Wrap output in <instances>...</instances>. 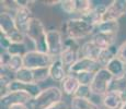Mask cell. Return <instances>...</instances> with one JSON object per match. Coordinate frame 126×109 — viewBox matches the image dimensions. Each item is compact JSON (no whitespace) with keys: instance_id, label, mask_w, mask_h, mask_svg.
<instances>
[{"instance_id":"cell-9","label":"cell","mask_w":126,"mask_h":109,"mask_svg":"<svg viewBox=\"0 0 126 109\" xmlns=\"http://www.w3.org/2000/svg\"><path fill=\"white\" fill-rule=\"evenodd\" d=\"M0 32L2 36L7 37L9 40L21 32L18 28L14 16L11 15L10 12L2 11L0 14Z\"/></svg>"},{"instance_id":"cell-10","label":"cell","mask_w":126,"mask_h":109,"mask_svg":"<svg viewBox=\"0 0 126 109\" xmlns=\"http://www.w3.org/2000/svg\"><path fill=\"white\" fill-rule=\"evenodd\" d=\"M101 69H102V67L98 63V61L86 59V58H80L78 61L75 62L71 67L68 68V74H70V75H78V74L84 73V72L96 73Z\"/></svg>"},{"instance_id":"cell-26","label":"cell","mask_w":126,"mask_h":109,"mask_svg":"<svg viewBox=\"0 0 126 109\" xmlns=\"http://www.w3.org/2000/svg\"><path fill=\"white\" fill-rule=\"evenodd\" d=\"M24 67L23 65V57H20V56H12L11 60L9 62L8 67H7V71L9 72H13V73H16L20 69H22Z\"/></svg>"},{"instance_id":"cell-8","label":"cell","mask_w":126,"mask_h":109,"mask_svg":"<svg viewBox=\"0 0 126 109\" xmlns=\"http://www.w3.org/2000/svg\"><path fill=\"white\" fill-rule=\"evenodd\" d=\"M64 39L63 32L58 30L47 31V48L48 55L53 57H59L64 50Z\"/></svg>"},{"instance_id":"cell-2","label":"cell","mask_w":126,"mask_h":109,"mask_svg":"<svg viewBox=\"0 0 126 109\" xmlns=\"http://www.w3.org/2000/svg\"><path fill=\"white\" fill-rule=\"evenodd\" d=\"M94 31L95 26L81 18L69 19L63 24V33L66 35V37L76 40L92 35Z\"/></svg>"},{"instance_id":"cell-23","label":"cell","mask_w":126,"mask_h":109,"mask_svg":"<svg viewBox=\"0 0 126 109\" xmlns=\"http://www.w3.org/2000/svg\"><path fill=\"white\" fill-rule=\"evenodd\" d=\"M71 109H100V107L95 103H93V100H90V99L72 97Z\"/></svg>"},{"instance_id":"cell-30","label":"cell","mask_w":126,"mask_h":109,"mask_svg":"<svg viewBox=\"0 0 126 109\" xmlns=\"http://www.w3.org/2000/svg\"><path fill=\"white\" fill-rule=\"evenodd\" d=\"M11 57L12 56L9 52H7V51L1 52V55H0V67H1V71H4L7 69V67H8L9 62L11 60Z\"/></svg>"},{"instance_id":"cell-32","label":"cell","mask_w":126,"mask_h":109,"mask_svg":"<svg viewBox=\"0 0 126 109\" xmlns=\"http://www.w3.org/2000/svg\"><path fill=\"white\" fill-rule=\"evenodd\" d=\"M14 4L16 7H23V8H29L31 3H34V1H29V0H14Z\"/></svg>"},{"instance_id":"cell-13","label":"cell","mask_w":126,"mask_h":109,"mask_svg":"<svg viewBox=\"0 0 126 109\" xmlns=\"http://www.w3.org/2000/svg\"><path fill=\"white\" fill-rule=\"evenodd\" d=\"M7 92L8 93L9 92H24V93H28L29 95H31L32 98H35L40 95L42 89L38 84H29L16 81V80H12L7 87Z\"/></svg>"},{"instance_id":"cell-1","label":"cell","mask_w":126,"mask_h":109,"mask_svg":"<svg viewBox=\"0 0 126 109\" xmlns=\"http://www.w3.org/2000/svg\"><path fill=\"white\" fill-rule=\"evenodd\" d=\"M25 35L34 45L36 51L45 52L48 54L47 48V31L45 30V26L43 22L37 18H32L29 22V25L26 27Z\"/></svg>"},{"instance_id":"cell-34","label":"cell","mask_w":126,"mask_h":109,"mask_svg":"<svg viewBox=\"0 0 126 109\" xmlns=\"http://www.w3.org/2000/svg\"><path fill=\"white\" fill-rule=\"evenodd\" d=\"M8 109H29V107H26V105H14L9 107Z\"/></svg>"},{"instance_id":"cell-3","label":"cell","mask_w":126,"mask_h":109,"mask_svg":"<svg viewBox=\"0 0 126 109\" xmlns=\"http://www.w3.org/2000/svg\"><path fill=\"white\" fill-rule=\"evenodd\" d=\"M63 100V92L56 86H49L42 89L37 97L30 103L31 109H49L55 104Z\"/></svg>"},{"instance_id":"cell-17","label":"cell","mask_w":126,"mask_h":109,"mask_svg":"<svg viewBox=\"0 0 126 109\" xmlns=\"http://www.w3.org/2000/svg\"><path fill=\"white\" fill-rule=\"evenodd\" d=\"M67 72L68 71H66V67L59 60V58H56L49 67V77L55 82L62 83L65 80V77L68 75Z\"/></svg>"},{"instance_id":"cell-28","label":"cell","mask_w":126,"mask_h":109,"mask_svg":"<svg viewBox=\"0 0 126 109\" xmlns=\"http://www.w3.org/2000/svg\"><path fill=\"white\" fill-rule=\"evenodd\" d=\"M95 73H90V72H84V73H80L78 75H75L78 79L80 85H90L93 81V77Z\"/></svg>"},{"instance_id":"cell-7","label":"cell","mask_w":126,"mask_h":109,"mask_svg":"<svg viewBox=\"0 0 126 109\" xmlns=\"http://www.w3.org/2000/svg\"><path fill=\"white\" fill-rule=\"evenodd\" d=\"M113 79L114 77L112 76V74L105 68H102L101 70H99L94 75L92 83L90 84V88L93 95L101 96V97L103 95H105L109 92V87H110Z\"/></svg>"},{"instance_id":"cell-35","label":"cell","mask_w":126,"mask_h":109,"mask_svg":"<svg viewBox=\"0 0 126 109\" xmlns=\"http://www.w3.org/2000/svg\"><path fill=\"white\" fill-rule=\"evenodd\" d=\"M44 3L45 4H47V6H54V4H56V3H62V1H54V0H53V1H44Z\"/></svg>"},{"instance_id":"cell-25","label":"cell","mask_w":126,"mask_h":109,"mask_svg":"<svg viewBox=\"0 0 126 109\" xmlns=\"http://www.w3.org/2000/svg\"><path fill=\"white\" fill-rule=\"evenodd\" d=\"M6 51L9 52L11 56H20V57H23L29 50L26 49L25 43L24 44H13V43H11Z\"/></svg>"},{"instance_id":"cell-27","label":"cell","mask_w":126,"mask_h":109,"mask_svg":"<svg viewBox=\"0 0 126 109\" xmlns=\"http://www.w3.org/2000/svg\"><path fill=\"white\" fill-rule=\"evenodd\" d=\"M92 95H93V93H92V91L90 88V85H80L79 88L77 89V92H76V94H75L74 97L90 99L91 100Z\"/></svg>"},{"instance_id":"cell-12","label":"cell","mask_w":126,"mask_h":109,"mask_svg":"<svg viewBox=\"0 0 126 109\" xmlns=\"http://www.w3.org/2000/svg\"><path fill=\"white\" fill-rule=\"evenodd\" d=\"M126 14V0H114L106 6L103 21H118Z\"/></svg>"},{"instance_id":"cell-15","label":"cell","mask_w":126,"mask_h":109,"mask_svg":"<svg viewBox=\"0 0 126 109\" xmlns=\"http://www.w3.org/2000/svg\"><path fill=\"white\" fill-rule=\"evenodd\" d=\"M32 11L30 8H23V7H16L14 11V20L18 25V28L25 34L26 27L29 25V22L32 19Z\"/></svg>"},{"instance_id":"cell-6","label":"cell","mask_w":126,"mask_h":109,"mask_svg":"<svg viewBox=\"0 0 126 109\" xmlns=\"http://www.w3.org/2000/svg\"><path fill=\"white\" fill-rule=\"evenodd\" d=\"M80 49L81 45L79 44V40L66 37L64 39V50L58 58L65 67L69 68L80 59Z\"/></svg>"},{"instance_id":"cell-11","label":"cell","mask_w":126,"mask_h":109,"mask_svg":"<svg viewBox=\"0 0 126 109\" xmlns=\"http://www.w3.org/2000/svg\"><path fill=\"white\" fill-rule=\"evenodd\" d=\"M32 97L24 92H9L0 97V104L2 107L9 108L14 105H26L32 101Z\"/></svg>"},{"instance_id":"cell-21","label":"cell","mask_w":126,"mask_h":109,"mask_svg":"<svg viewBox=\"0 0 126 109\" xmlns=\"http://www.w3.org/2000/svg\"><path fill=\"white\" fill-rule=\"evenodd\" d=\"M117 49L118 48H116L115 46H112V47L106 48V49H102V51H101V54L98 58V63L102 68H106V65L110 63L114 58H116Z\"/></svg>"},{"instance_id":"cell-16","label":"cell","mask_w":126,"mask_h":109,"mask_svg":"<svg viewBox=\"0 0 126 109\" xmlns=\"http://www.w3.org/2000/svg\"><path fill=\"white\" fill-rule=\"evenodd\" d=\"M101 51H102V49L93 40H88V42H84L81 45L80 58H86V59L98 61V58L100 56Z\"/></svg>"},{"instance_id":"cell-22","label":"cell","mask_w":126,"mask_h":109,"mask_svg":"<svg viewBox=\"0 0 126 109\" xmlns=\"http://www.w3.org/2000/svg\"><path fill=\"white\" fill-rule=\"evenodd\" d=\"M120 30L118 21H104L100 23L98 26H95L96 33H104V34H113L117 35V32Z\"/></svg>"},{"instance_id":"cell-29","label":"cell","mask_w":126,"mask_h":109,"mask_svg":"<svg viewBox=\"0 0 126 109\" xmlns=\"http://www.w3.org/2000/svg\"><path fill=\"white\" fill-rule=\"evenodd\" d=\"M60 7H62L63 11H65L66 13L76 14V0H65V1H62Z\"/></svg>"},{"instance_id":"cell-24","label":"cell","mask_w":126,"mask_h":109,"mask_svg":"<svg viewBox=\"0 0 126 109\" xmlns=\"http://www.w3.org/2000/svg\"><path fill=\"white\" fill-rule=\"evenodd\" d=\"M109 92H117L126 96V75L121 79H113L109 87Z\"/></svg>"},{"instance_id":"cell-33","label":"cell","mask_w":126,"mask_h":109,"mask_svg":"<svg viewBox=\"0 0 126 109\" xmlns=\"http://www.w3.org/2000/svg\"><path fill=\"white\" fill-rule=\"evenodd\" d=\"M49 109H69V108H68V105H67L64 100H62V101H59V103L55 104V105L53 106V107H50Z\"/></svg>"},{"instance_id":"cell-36","label":"cell","mask_w":126,"mask_h":109,"mask_svg":"<svg viewBox=\"0 0 126 109\" xmlns=\"http://www.w3.org/2000/svg\"><path fill=\"white\" fill-rule=\"evenodd\" d=\"M121 109H126V101H125V104H124V105H123V107L121 108Z\"/></svg>"},{"instance_id":"cell-18","label":"cell","mask_w":126,"mask_h":109,"mask_svg":"<svg viewBox=\"0 0 126 109\" xmlns=\"http://www.w3.org/2000/svg\"><path fill=\"white\" fill-rule=\"evenodd\" d=\"M114 79H121L126 75V64L122 62L117 57L114 58L105 68Z\"/></svg>"},{"instance_id":"cell-14","label":"cell","mask_w":126,"mask_h":109,"mask_svg":"<svg viewBox=\"0 0 126 109\" xmlns=\"http://www.w3.org/2000/svg\"><path fill=\"white\" fill-rule=\"evenodd\" d=\"M126 101V96L117 92H108L102 96V105L105 109H121Z\"/></svg>"},{"instance_id":"cell-5","label":"cell","mask_w":126,"mask_h":109,"mask_svg":"<svg viewBox=\"0 0 126 109\" xmlns=\"http://www.w3.org/2000/svg\"><path fill=\"white\" fill-rule=\"evenodd\" d=\"M53 56L45 54V52L36 51V50H29L23 56V65L29 69H41V68H49L54 62Z\"/></svg>"},{"instance_id":"cell-19","label":"cell","mask_w":126,"mask_h":109,"mask_svg":"<svg viewBox=\"0 0 126 109\" xmlns=\"http://www.w3.org/2000/svg\"><path fill=\"white\" fill-rule=\"evenodd\" d=\"M94 43L101 48V49H106L112 46H114L116 42V35L113 34H104V33H95L92 38Z\"/></svg>"},{"instance_id":"cell-31","label":"cell","mask_w":126,"mask_h":109,"mask_svg":"<svg viewBox=\"0 0 126 109\" xmlns=\"http://www.w3.org/2000/svg\"><path fill=\"white\" fill-rule=\"evenodd\" d=\"M116 57H117L122 62H124V63L126 64V40L120 46V47H118L117 56H116Z\"/></svg>"},{"instance_id":"cell-4","label":"cell","mask_w":126,"mask_h":109,"mask_svg":"<svg viewBox=\"0 0 126 109\" xmlns=\"http://www.w3.org/2000/svg\"><path fill=\"white\" fill-rule=\"evenodd\" d=\"M49 77V68H41V69H29L22 68L16 73H14L13 80L29 84H37L45 81Z\"/></svg>"},{"instance_id":"cell-20","label":"cell","mask_w":126,"mask_h":109,"mask_svg":"<svg viewBox=\"0 0 126 109\" xmlns=\"http://www.w3.org/2000/svg\"><path fill=\"white\" fill-rule=\"evenodd\" d=\"M62 86H63V91H64L65 94L67 95H71L72 97L75 96L77 89L80 86V83H79L78 79H77L75 75H70L68 74L65 80L62 82Z\"/></svg>"}]
</instances>
